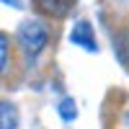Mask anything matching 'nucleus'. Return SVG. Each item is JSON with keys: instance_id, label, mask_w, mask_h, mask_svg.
<instances>
[{"instance_id": "1", "label": "nucleus", "mask_w": 129, "mask_h": 129, "mask_svg": "<svg viewBox=\"0 0 129 129\" xmlns=\"http://www.w3.org/2000/svg\"><path fill=\"white\" fill-rule=\"evenodd\" d=\"M47 41H49V34H47L44 23H39V21H23L18 26V44H21V49H23L28 62L47 47Z\"/></svg>"}, {"instance_id": "2", "label": "nucleus", "mask_w": 129, "mask_h": 129, "mask_svg": "<svg viewBox=\"0 0 129 129\" xmlns=\"http://www.w3.org/2000/svg\"><path fill=\"white\" fill-rule=\"evenodd\" d=\"M70 39H72V44H78L83 49H88V52H95L98 49V44H95V34H93V26H90V21H78V23L72 26L70 31Z\"/></svg>"}, {"instance_id": "3", "label": "nucleus", "mask_w": 129, "mask_h": 129, "mask_svg": "<svg viewBox=\"0 0 129 129\" xmlns=\"http://www.w3.org/2000/svg\"><path fill=\"white\" fill-rule=\"evenodd\" d=\"M36 5L41 13L47 16H64L72 5V0H36Z\"/></svg>"}, {"instance_id": "4", "label": "nucleus", "mask_w": 129, "mask_h": 129, "mask_svg": "<svg viewBox=\"0 0 129 129\" xmlns=\"http://www.w3.org/2000/svg\"><path fill=\"white\" fill-rule=\"evenodd\" d=\"M114 49H116V54L121 57V62L129 64V31H124V34H119L114 39Z\"/></svg>"}, {"instance_id": "5", "label": "nucleus", "mask_w": 129, "mask_h": 129, "mask_svg": "<svg viewBox=\"0 0 129 129\" xmlns=\"http://www.w3.org/2000/svg\"><path fill=\"white\" fill-rule=\"evenodd\" d=\"M0 111H3V129H16V124H18V114H16V109H13V103L3 101Z\"/></svg>"}, {"instance_id": "6", "label": "nucleus", "mask_w": 129, "mask_h": 129, "mask_svg": "<svg viewBox=\"0 0 129 129\" xmlns=\"http://www.w3.org/2000/svg\"><path fill=\"white\" fill-rule=\"evenodd\" d=\"M57 111H59V116H62L64 121H72L75 116H78V106H75L72 98H62V101L57 103Z\"/></svg>"}, {"instance_id": "7", "label": "nucleus", "mask_w": 129, "mask_h": 129, "mask_svg": "<svg viewBox=\"0 0 129 129\" xmlns=\"http://www.w3.org/2000/svg\"><path fill=\"white\" fill-rule=\"evenodd\" d=\"M0 47H3V70L8 67V36L0 39Z\"/></svg>"}, {"instance_id": "8", "label": "nucleus", "mask_w": 129, "mask_h": 129, "mask_svg": "<svg viewBox=\"0 0 129 129\" xmlns=\"http://www.w3.org/2000/svg\"><path fill=\"white\" fill-rule=\"evenodd\" d=\"M3 3H8V5H18V0H3Z\"/></svg>"}]
</instances>
